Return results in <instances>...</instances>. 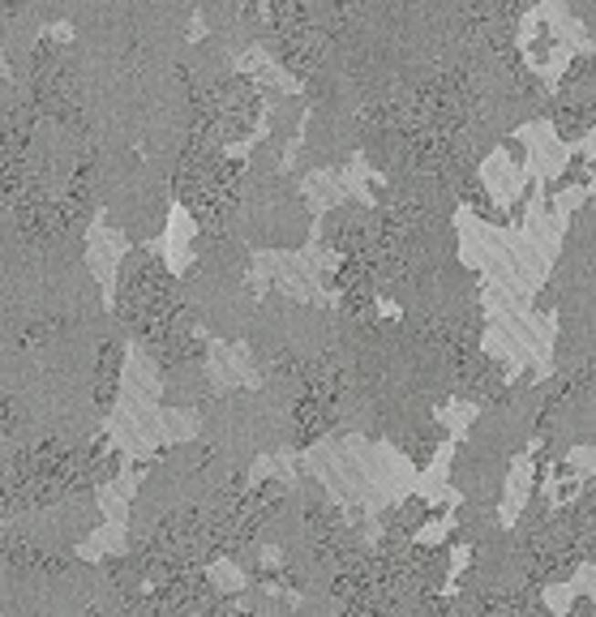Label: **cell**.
I'll return each instance as SVG.
<instances>
[{
	"mask_svg": "<svg viewBox=\"0 0 596 617\" xmlns=\"http://www.w3.org/2000/svg\"><path fill=\"white\" fill-rule=\"evenodd\" d=\"M116 318L129 335L138 339L159 369H189L202 365V339L193 335L181 300V283L172 279V270L159 262L155 253H129L116 283Z\"/></svg>",
	"mask_w": 596,
	"mask_h": 617,
	"instance_id": "6da1fadb",
	"label": "cell"
},
{
	"mask_svg": "<svg viewBox=\"0 0 596 617\" xmlns=\"http://www.w3.org/2000/svg\"><path fill=\"white\" fill-rule=\"evenodd\" d=\"M116 382H120V343L108 339L99 348V361H95V407L99 412L116 403Z\"/></svg>",
	"mask_w": 596,
	"mask_h": 617,
	"instance_id": "7a4b0ae2",
	"label": "cell"
},
{
	"mask_svg": "<svg viewBox=\"0 0 596 617\" xmlns=\"http://www.w3.org/2000/svg\"><path fill=\"white\" fill-rule=\"evenodd\" d=\"M26 421H30V412L22 407V399H14V394H0V437H22Z\"/></svg>",
	"mask_w": 596,
	"mask_h": 617,
	"instance_id": "3957f363",
	"label": "cell"
}]
</instances>
